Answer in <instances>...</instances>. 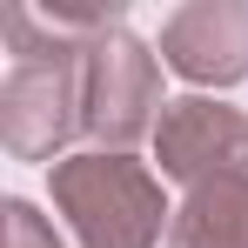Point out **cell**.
<instances>
[{
  "instance_id": "obj_1",
  "label": "cell",
  "mask_w": 248,
  "mask_h": 248,
  "mask_svg": "<svg viewBox=\"0 0 248 248\" xmlns=\"http://www.w3.org/2000/svg\"><path fill=\"white\" fill-rule=\"evenodd\" d=\"M47 195L81 248H161L174 228L161 174L134 155L81 148V155L47 168Z\"/></svg>"
},
{
  "instance_id": "obj_2",
  "label": "cell",
  "mask_w": 248,
  "mask_h": 248,
  "mask_svg": "<svg viewBox=\"0 0 248 248\" xmlns=\"http://www.w3.org/2000/svg\"><path fill=\"white\" fill-rule=\"evenodd\" d=\"M87 134V41L14 61L0 81V141L14 161H67V141Z\"/></svg>"
},
{
  "instance_id": "obj_3",
  "label": "cell",
  "mask_w": 248,
  "mask_h": 248,
  "mask_svg": "<svg viewBox=\"0 0 248 248\" xmlns=\"http://www.w3.org/2000/svg\"><path fill=\"white\" fill-rule=\"evenodd\" d=\"M161 54L127 34L108 27L87 41V141L108 155H134V141H155L161 121Z\"/></svg>"
},
{
  "instance_id": "obj_4",
  "label": "cell",
  "mask_w": 248,
  "mask_h": 248,
  "mask_svg": "<svg viewBox=\"0 0 248 248\" xmlns=\"http://www.w3.org/2000/svg\"><path fill=\"white\" fill-rule=\"evenodd\" d=\"M148 148L161 161V181H181L188 195L215 188V181H242L248 174V114L215 101V94H181L161 108Z\"/></svg>"
},
{
  "instance_id": "obj_5",
  "label": "cell",
  "mask_w": 248,
  "mask_h": 248,
  "mask_svg": "<svg viewBox=\"0 0 248 248\" xmlns=\"http://www.w3.org/2000/svg\"><path fill=\"white\" fill-rule=\"evenodd\" d=\"M161 67L188 87H235L248 81V0H188L161 20Z\"/></svg>"
},
{
  "instance_id": "obj_6",
  "label": "cell",
  "mask_w": 248,
  "mask_h": 248,
  "mask_svg": "<svg viewBox=\"0 0 248 248\" xmlns=\"http://www.w3.org/2000/svg\"><path fill=\"white\" fill-rule=\"evenodd\" d=\"M168 248H248V174L242 181H215L195 188L174 208Z\"/></svg>"
},
{
  "instance_id": "obj_7",
  "label": "cell",
  "mask_w": 248,
  "mask_h": 248,
  "mask_svg": "<svg viewBox=\"0 0 248 248\" xmlns=\"http://www.w3.org/2000/svg\"><path fill=\"white\" fill-rule=\"evenodd\" d=\"M7 248H67L61 235H54V221H47L34 202H20V195H7Z\"/></svg>"
}]
</instances>
